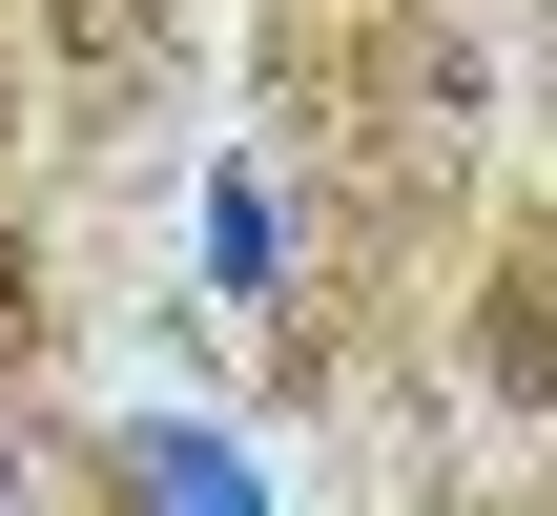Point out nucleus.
<instances>
[{"label":"nucleus","mask_w":557,"mask_h":516,"mask_svg":"<svg viewBox=\"0 0 557 516\" xmlns=\"http://www.w3.org/2000/svg\"><path fill=\"white\" fill-rule=\"evenodd\" d=\"M207 269H227V310H269V269H289V228H269V186H207Z\"/></svg>","instance_id":"f257e3e1"},{"label":"nucleus","mask_w":557,"mask_h":516,"mask_svg":"<svg viewBox=\"0 0 557 516\" xmlns=\"http://www.w3.org/2000/svg\"><path fill=\"white\" fill-rule=\"evenodd\" d=\"M145 476H165V496H186V516H269V496H248V476H227V455H207V434H145Z\"/></svg>","instance_id":"f03ea898"}]
</instances>
